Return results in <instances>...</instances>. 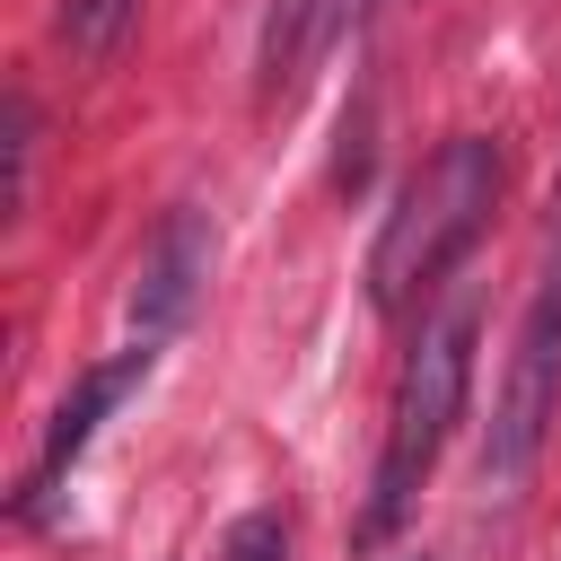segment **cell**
I'll return each instance as SVG.
<instances>
[{
  "mask_svg": "<svg viewBox=\"0 0 561 561\" xmlns=\"http://www.w3.org/2000/svg\"><path fill=\"white\" fill-rule=\"evenodd\" d=\"M210 254H219L210 210H202V202H175V210L158 219V237L140 245V272H131V333H140V342H167V333L193 316V298H202V280H210Z\"/></svg>",
  "mask_w": 561,
  "mask_h": 561,
  "instance_id": "4",
  "label": "cell"
},
{
  "mask_svg": "<svg viewBox=\"0 0 561 561\" xmlns=\"http://www.w3.org/2000/svg\"><path fill=\"white\" fill-rule=\"evenodd\" d=\"M473 342H482V298H473V289H447V298L412 324V351H403V368H394V403H386L377 482H368V508H359V543H386V535L412 517V500H421V482H430L447 430L465 421V394H473Z\"/></svg>",
  "mask_w": 561,
  "mask_h": 561,
  "instance_id": "2",
  "label": "cell"
},
{
  "mask_svg": "<svg viewBox=\"0 0 561 561\" xmlns=\"http://www.w3.org/2000/svg\"><path fill=\"white\" fill-rule=\"evenodd\" d=\"M324 9H333V35H342V26H359V18L377 9V0H324Z\"/></svg>",
  "mask_w": 561,
  "mask_h": 561,
  "instance_id": "10",
  "label": "cell"
},
{
  "mask_svg": "<svg viewBox=\"0 0 561 561\" xmlns=\"http://www.w3.org/2000/svg\"><path fill=\"white\" fill-rule=\"evenodd\" d=\"M228 561H289V517L280 508H245L228 526Z\"/></svg>",
  "mask_w": 561,
  "mask_h": 561,
  "instance_id": "8",
  "label": "cell"
},
{
  "mask_svg": "<svg viewBox=\"0 0 561 561\" xmlns=\"http://www.w3.org/2000/svg\"><path fill=\"white\" fill-rule=\"evenodd\" d=\"M324 44H333V9H324V0H272V9H263V53H254V96L280 105Z\"/></svg>",
  "mask_w": 561,
  "mask_h": 561,
  "instance_id": "6",
  "label": "cell"
},
{
  "mask_svg": "<svg viewBox=\"0 0 561 561\" xmlns=\"http://www.w3.org/2000/svg\"><path fill=\"white\" fill-rule=\"evenodd\" d=\"M149 359H158V342H131V351H114V359H96V368H88V377H79V386L61 394V412L44 421V456H35V482L18 491V517H44V500H53V482H61V473H70L79 456H88V438H96V421H105V412H114V403H123V394H131V386L149 377Z\"/></svg>",
  "mask_w": 561,
  "mask_h": 561,
  "instance_id": "5",
  "label": "cell"
},
{
  "mask_svg": "<svg viewBox=\"0 0 561 561\" xmlns=\"http://www.w3.org/2000/svg\"><path fill=\"white\" fill-rule=\"evenodd\" d=\"M552 412H561V193H552V228H543V263H535V298H526L500 403L482 421V491H500V500L526 491Z\"/></svg>",
  "mask_w": 561,
  "mask_h": 561,
  "instance_id": "3",
  "label": "cell"
},
{
  "mask_svg": "<svg viewBox=\"0 0 561 561\" xmlns=\"http://www.w3.org/2000/svg\"><path fill=\"white\" fill-rule=\"evenodd\" d=\"M500 184H508V158H500L491 131L438 140V149L412 167V184L394 193V210H386V228H377V245H368V307H377V316H403L412 298H430V289L473 254V237L491 228Z\"/></svg>",
  "mask_w": 561,
  "mask_h": 561,
  "instance_id": "1",
  "label": "cell"
},
{
  "mask_svg": "<svg viewBox=\"0 0 561 561\" xmlns=\"http://www.w3.org/2000/svg\"><path fill=\"white\" fill-rule=\"evenodd\" d=\"M26 175H35V105L26 88H9V210L26 202Z\"/></svg>",
  "mask_w": 561,
  "mask_h": 561,
  "instance_id": "9",
  "label": "cell"
},
{
  "mask_svg": "<svg viewBox=\"0 0 561 561\" xmlns=\"http://www.w3.org/2000/svg\"><path fill=\"white\" fill-rule=\"evenodd\" d=\"M61 44L79 53V61H114L123 44H131V26H140V0H61Z\"/></svg>",
  "mask_w": 561,
  "mask_h": 561,
  "instance_id": "7",
  "label": "cell"
}]
</instances>
